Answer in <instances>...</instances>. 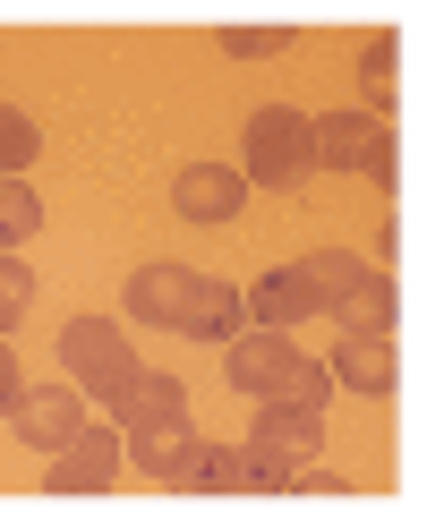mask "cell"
I'll use <instances>...</instances> for the list:
<instances>
[{
    "label": "cell",
    "instance_id": "6da1fadb",
    "mask_svg": "<svg viewBox=\"0 0 427 512\" xmlns=\"http://www.w3.org/2000/svg\"><path fill=\"white\" fill-rule=\"evenodd\" d=\"M231 384H240L248 402H282V410H316L325 419V402H334V376L308 359V350L291 342V333H231Z\"/></svg>",
    "mask_w": 427,
    "mask_h": 512
},
{
    "label": "cell",
    "instance_id": "7a4b0ae2",
    "mask_svg": "<svg viewBox=\"0 0 427 512\" xmlns=\"http://www.w3.org/2000/svg\"><path fill=\"white\" fill-rule=\"evenodd\" d=\"M316 410H282V402H257V427H248V487L257 495H282L291 487V470H308L316 461Z\"/></svg>",
    "mask_w": 427,
    "mask_h": 512
},
{
    "label": "cell",
    "instance_id": "3957f363",
    "mask_svg": "<svg viewBox=\"0 0 427 512\" xmlns=\"http://www.w3.org/2000/svg\"><path fill=\"white\" fill-rule=\"evenodd\" d=\"M240 171H248V188H299V180L316 171L308 120H299V111H282V103L248 111V154H240Z\"/></svg>",
    "mask_w": 427,
    "mask_h": 512
},
{
    "label": "cell",
    "instance_id": "277c9868",
    "mask_svg": "<svg viewBox=\"0 0 427 512\" xmlns=\"http://www.w3.org/2000/svg\"><path fill=\"white\" fill-rule=\"evenodd\" d=\"M60 367L77 376V393H86V402H103L112 384L137 376L129 325H112V316H69V325H60Z\"/></svg>",
    "mask_w": 427,
    "mask_h": 512
},
{
    "label": "cell",
    "instance_id": "5b68a950",
    "mask_svg": "<svg viewBox=\"0 0 427 512\" xmlns=\"http://www.w3.org/2000/svg\"><path fill=\"white\" fill-rule=\"evenodd\" d=\"M308 146L325 171H368L376 188H393V171H402V154H393V128L368 120V111H325V120H308Z\"/></svg>",
    "mask_w": 427,
    "mask_h": 512
},
{
    "label": "cell",
    "instance_id": "8992f818",
    "mask_svg": "<svg viewBox=\"0 0 427 512\" xmlns=\"http://www.w3.org/2000/svg\"><path fill=\"white\" fill-rule=\"evenodd\" d=\"M120 461H129V444H120V427H77L69 444H60V461L43 470V495H103L120 487Z\"/></svg>",
    "mask_w": 427,
    "mask_h": 512
},
{
    "label": "cell",
    "instance_id": "52a82bcc",
    "mask_svg": "<svg viewBox=\"0 0 427 512\" xmlns=\"http://www.w3.org/2000/svg\"><path fill=\"white\" fill-rule=\"evenodd\" d=\"M9 419H18V436H26V444L60 453V444H69L77 427H86V393H69V376H60V384H26Z\"/></svg>",
    "mask_w": 427,
    "mask_h": 512
},
{
    "label": "cell",
    "instance_id": "ba28073f",
    "mask_svg": "<svg viewBox=\"0 0 427 512\" xmlns=\"http://www.w3.org/2000/svg\"><path fill=\"white\" fill-rule=\"evenodd\" d=\"M325 376H334L342 393H368V402H385L393 384H402V359H393V333H342V350L325 359Z\"/></svg>",
    "mask_w": 427,
    "mask_h": 512
},
{
    "label": "cell",
    "instance_id": "9c48e42d",
    "mask_svg": "<svg viewBox=\"0 0 427 512\" xmlns=\"http://www.w3.org/2000/svg\"><path fill=\"white\" fill-rule=\"evenodd\" d=\"M171 205H180L188 222H231L248 205V171L240 163H188L180 188H171Z\"/></svg>",
    "mask_w": 427,
    "mask_h": 512
},
{
    "label": "cell",
    "instance_id": "30bf717a",
    "mask_svg": "<svg viewBox=\"0 0 427 512\" xmlns=\"http://www.w3.org/2000/svg\"><path fill=\"white\" fill-rule=\"evenodd\" d=\"M188 299H197V274H188V265H137V274H129V325L180 333Z\"/></svg>",
    "mask_w": 427,
    "mask_h": 512
},
{
    "label": "cell",
    "instance_id": "8fae6325",
    "mask_svg": "<svg viewBox=\"0 0 427 512\" xmlns=\"http://www.w3.org/2000/svg\"><path fill=\"white\" fill-rule=\"evenodd\" d=\"M103 410H112L120 427H146V419H180V410H188V384H180V376H154V367H137L129 384H112V393H103Z\"/></svg>",
    "mask_w": 427,
    "mask_h": 512
},
{
    "label": "cell",
    "instance_id": "7c38bea8",
    "mask_svg": "<svg viewBox=\"0 0 427 512\" xmlns=\"http://www.w3.org/2000/svg\"><path fill=\"white\" fill-rule=\"evenodd\" d=\"M248 299V325H265V333H291V325H325V308H316V291L299 274H265L257 291H240Z\"/></svg>",
    "mask_w": 427,
    "mask_h": 512
},
{
    "label": "cell",
    "instance_id": "4fadbf2b",
    "mask_svg": "<svg viewBox=\"0 0 427 512\" xmlns=\"http://www.w3.org/2000/svg\"><path fill=\"white\" fill-rule=\"evenodd\" d=\"M120 444L137 453V470H146L154 487H171V478H180V461L197 453V427H188V410H180V419H146V427H129Z\"/></svg>",
    "mask_w": 427,
    "mask_h": 512
},
{
    "label": "cell",
    "instance_id": "5bb4252c",
    "mask_svg": "<svg viewBox=\"0 0 427 512\" xmlns=\"http://www.w3.org/2000/svg\"><path fill=\"white\" fill-rule=\"evenodd\" d=\"M171 487H180V495H240L248 487V453H240V444H197Z\"/></svg>",
    "mask_w": 427,
    "mask_h": 512
},
{
    "label": "cell",
    "instance_id": "9a60e30c",
    "mask_svg": "<svg viewBox=\"0 0 427 512\" xmlns=\"http://www.w3.org/2000/svg\"><path fill=\"white\" fill-rule=\"evenodd\" d=\"M240 325H248V299L231 291V282H197V299H188V316H180L188 342H231Z\"/></svg>",
    "mask_w": 427,
    "mask_h": 512
},
{
    "label": "cell",
    "instance_id": "2e32d148",
    "mask_svg": "<svg viewBox=\"0 0 427 512\" xmlns=\"http://www.w3.org/2000/svg\"><path fill=\"white\" fill-rule=\"evenodd\" d=\"M334 325H351V333H393V274H359L351 291L334 299Z\"/></svg>",
    "mask_w": 427,
    "mask_h": 512
},
{
    "label": "cell",
    "instance_id": "e0dca14e",
    "mask_svg": "<svg viewBox=\"0 0 427 512\" xmlns=\"http://www.w3.org/2000/svg\"><path fill=\"white\" fill-rule=\"evenodd\" d=\"M291 274H299V282H308V291H316V308H325V325H334V299L351 291V282L368 274V265H359V256H342V248H325V256H299Z\"/></svg>",
    "mask_w": 427,
    "mask_h": 512
},
{
    "label": "cell",
    "instance_id": "ac0fdd59",
    "mask_svg": "<svg viewBox=\"0 0 427 512\" xmlns=\"http://www.w3.org/2000/svg\"><path fill=\"white\" fill-rule=\"evenodd\" d=\"M35 154H43V128L26 120V111H9V103H0V180H18V171L35 163Z\"/></svg>",
    "mask_w": 427,
    "mask_h": 512
},
{
    "label": "cell",
    "instance_id": "d6986e66",
    "mask_svg": "<svg viewBox=\"0 0 427 512\" xmlns=\"http://www.w3.org/2000/svg\"><path fill=\"white\" fill-rule=\"evenodd\" d=\"M223 52L231 60H274V52H291V26H223Z\"/></svg>",
    "mask_w": 427,
    "mask_h": 512
},
{
    "label": "cell",
    "instance_id": "ffe728a7",
    "mask_svg": "<svg viewBox=\"0 0 427 512\" xmlns=\"http://www.w3.org/2000/svg\"><path fill=\"white\" fill-rule=\"evenodd\" d=\"M26 299H35V274H26V256H9V248H0V333H9V325L26 316Z\"/></svg>",
    "mask_w": 427,
    "mask_h": 512
},
{
    "label": "cell",
    "instance_id": "44dd1931",
    "mask_svg": "<svg viewBox=\"0 0 427 512\" xmlns=\"http://www.w3.org/2000/svg\"><path fill=\"white\" fill-rule=\"evenodd\" d=\"M26 376H18V350H9V333H0V410H18Z\"/></svg>",
    "mask_w": 427,
    "mask_h": 512
},
{
    "label": "cell",
    "instance_id": "7402d4cb",
    "mask_svg": "<svg viewBox=\"0 0 427 512\" xmlns=\"http://www.w3.org/2000/svg\"><path fill=\"white\" fill-rule=\"evenodd\" d=\"M291 487H299V495H351L334 470H291Z\"/></svg>",
    "mask_w": 427,
    "mask_h": 512
}]
</instances>
